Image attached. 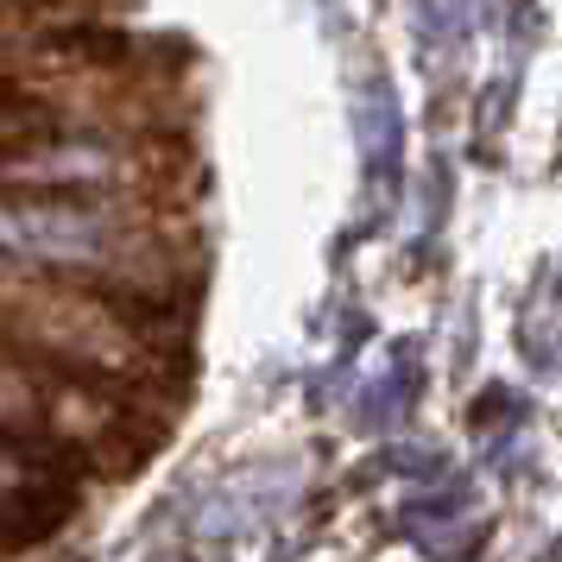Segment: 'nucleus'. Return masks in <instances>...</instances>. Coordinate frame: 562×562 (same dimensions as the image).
Masks as SVG:
<instances>
[{"mask_svg":"<svg viewBox=\"0 0 562 562\" xmlns=\"http://www.w3.org/2000/svg\"><path fill=\"white\" fill-rule=\"evenodd\" d=\"M32 411V392L20 373H0V417H26Z\"/></svg>","mask_w":562,"mask_h":562,"instance_id":"7ed1b4c3","label":"nucleus"},{"mask_svg":"<svg viewBox=\"0 0 562 562\" xmlns=\"http://www.w3.org/2000/svg\"><path fill=\"white\" fill-rule=\"evenodd\" d=\"M20 486H26V468H20V456L0 449V493H20Z\"/></svg>","mask_w":562,"mask_h":562,"instance_id":"20e7f679","label":"nucleus"},{"mask_svg":"<svg viewBox=\"0 0 562 562\" xmlns=\"http://www.w3.org/2000/svg\"><path fill=\"white\" fill-rule=\"evenodd\" d=\"M0 183H32V190H108V183H121V153L64 139V146H38V153L0 158Z\"/></svg>","mask_w":562,"mask_h":562,"instance_id":"f03ea898","label":"nucleus"},{"mask_svg":"<svg viewBox=\"0 0 562 562\" xmlns=\"http://www.w3.org/2000/svg\"><path fill=\"white\" fill-rule=\"evenodd\" d=\"M0 38H7V26H0Z\"/></svg>","mask_w":562,"mask_h":562,"instance_id":"39448f33","label":"nucleus"},{"mask_svg":"<svg viewBox=\"0 0 562 562\" xmlns=\"http://www.w3.org/2000/svg\"><path fill=\"white\" fill-rule=\"evenodd\" d=\"M121 222H108L95 209H70V203H7L0 209V254L7 259H32V266H108L121 254Z\"/></svg>","mask_w":562,"mask_h":562,"instance_id":"f257e3e1","label":"nucleus"}]
</instances>
